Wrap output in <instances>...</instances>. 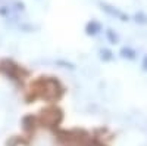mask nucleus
Here are the masks:
<instances>
[{
	"instance_id": "nucleus-6",
	"label": "nucleus",
	"mask_w": 147,
	"mask_h": 146,
	"mask_svg": "<svg viewBox=\"0 0 147 146\" xmlns=\"http://www.w3.org/2000/svg\"><path fill=\"white\" fill-rule=\"evenodd\" d=\"M100 55H102V59H105V60L112 59V52L107 50V49H103V50H100Z\"/></svg>"
},
{
	"instance_id": "nucleus-5",
	"label": "nucleus",
	"mask_w": 147,
	"mask_h": 146,
	"mask_svg": "<svg viewBox=\"0 0 147 146\" xmlns=\"http://www.w3.org/2000/svg\"><path fill=\"white\" fill-rule=\"evenodd\" d=\"M136 50H132V49H129V47H122L121 49V56L122 58H127V59H134L136 58Z\"/></svg>"
},
{
	"instance_id": "nucleus-8",
	"label": "nucleus",
	"mask_w": 147,
	"mask_h": 146,
	"mask_svg": "<svg viewBox=\"0 0 147 146\" xmlns=\"http://www.w3.org/2000/svg\"><path fill=\"white\" fill-rule=\"evenodd\" d=\"M136 21L140 22V24H146V22H147V16H146L144 14H137V15H136Z\"/></svg>"
},
{
	"instance_id": "nucleus-2",
	"label": "nucleus",
	"mask_w": 147,
	"mask_h": 146,
	"mask_svg": "<svg viewBox=\"0 0 147 146\" xmlns=\"http://www.w3.org/2000/svg\"><path fill=\"white\" fill-rule=\"evenodd\" d=\"M59 120H60V112L56 111V109H52V111L43 112V121H44V124H47V126L57 124Z\"/></svg>"
},
{
	"instance_id": "nucleus-9",
	"label": "nucleus",
	"mask_w": 147,
	"mask_h": 146,
	"mask_svg": "<svg viewBox=\"0 0 147 146\" xmlns=\"http://www.w3.org/2000/svg\"><path fill=\"white\" fill-rule=\"evenodd\" d=\"M143 69L144 71H147V55L144 56V59H143Z\"/></svg>"
},
{
	"instance_id": "nucleus-1",
	"label": "nucleus",
	"mask_w": 147,
	"mask_h": 146,
	"mask_svg": "<svg viewBox=\"0 0 147 146\" xmlns=\"http://www.w3.org/2000/svg\"><path fill=\"white\" fill-rule=\"evenodd\" d=\"M43 84V96L47 97V99H55V97H59V93H60V87L57 81L55 80H46V81H41Z\"/></svg>"
},
{
	"instance_id": "nucleus-7",
	"label": "nucleus",
	"mask_w": 147,
	"mask_h": 146,
	"mask_svg": "<svg viewBox=\"0 0 147 146\" xmlns=\"http://www.w3.org/2000/svg\"><path fill=\"white\" fill-rule=\"evenodd\" d=\"M106 34H107V39L112 41V43H116L118 41V37H116V34H113V31L112 30H107L106 31Z\"/></svg>"
},
{
	"instance_id": "nucleus-10",
	"label": "nucleus",
	"mask_w": 147,
	"mask_h": 146,
	"mask_svg": "<svg viewBox=\"0 0 147 146\" xmlns=\"http://www.w3.org/2000/svg\"><path fill=\"white\" fill-rule=\"evenodd\" d=\"M90 146H103V143H100V142H97V140H93V142L90 143Z\"/></svg>"
},
{
	"instance_id": "nucleus-4",
	"label": "nucleus",
	"mask_w": 147,
	"mask_h": 146,
	"mask_svg": "<svg viewBox=\"0 0 147 146\" xmlns=\"http://www.w3.org/2000/svg\"><path fill=\"white\" fill-rule=\"evenodd\" d=\"M102 30V27H100V24H97V22H94V21H91L88 25H87V28H85V31H87V34L88 35H94V34H97Z\"/></svg>"
},
{
	"instance_id": "nucleus-3",
	"label": "nucleus",
	"mask_w": 147,
	"mask_h": 146,
	"mask_svg": "<svg viewBox=\"0 0 147 146\" xmlns=\"http://www.w3.org/2000/svg\"><path fill=\"white\" fill-rule=\"evenodd\" d=\"M102 7L107 12V14H110V15H113V16H118L121 21H127L128 19V16H125L124 14H121L119 10H116V9H112L110 6H107V5H102Z\"/></svg>"
}]
</instances>
